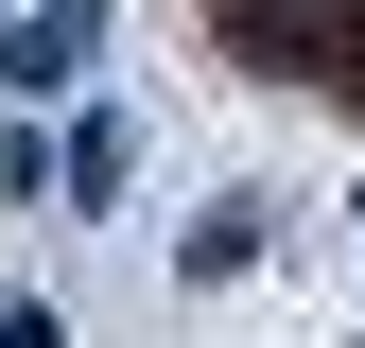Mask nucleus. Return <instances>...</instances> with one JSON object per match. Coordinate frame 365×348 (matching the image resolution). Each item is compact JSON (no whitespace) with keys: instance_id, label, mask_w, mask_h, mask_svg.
I'll use <instances>...</instances> for the list:
<instances>
[{"instance_id":"1","label":"nucleus","mask_w":365,"mask_h":348,"mask_svg":"<svg viewBox=\"0 0 365 348\" xmlns=\"http://www.w3.org/2000/svg\"><path fill=\"white\" fill-rule=\"evenodd\" d=\"M87 35H105V0H35V18L0 35V87H35V105H53V87L87 70Z\"/></svg>"}]
</instances>
